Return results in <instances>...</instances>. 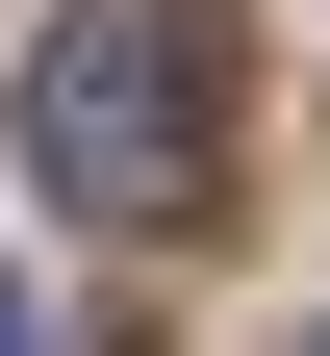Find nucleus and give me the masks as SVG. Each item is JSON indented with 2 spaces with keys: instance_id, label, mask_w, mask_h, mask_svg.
Returning <instances> with one entry per match:
<instances>
[{
  "instance_id": "nucleus-1",
  "label": "nucleus",
  "mask_w": 330,
  "mask_h": 356,
  "mask_svg": "<svg viewBox=\"0 0 330 356\" xmlns=\"http://www.w3.org/2000/svg\"><path fill=\"white\" fill-rule=\"evenodd\" d=\"M26 178H51L76 229H178L229 178V26L204 0H51V51H26Z\"/></svg>"
},
{
  "instance_id": "nucleus-2",
  "label": "nucleus",
  "mask_w": 330,
  "mask_h": 356,
  "mask_svg": "<svg viewBox=\"0 0 330 356\" xmlns=\"http://www.w3.org/2000/svg\"><path fill=\"white\" fill-rule=\"evenodd\" d=\"M0 356H51V331H26V280H0Z\"/></svg>"
},
{
  "instance_id": "nucleus-3",
  "label": "nucleus",
  "mask_w": 330,
  "mask_h": 356,
  "mask_svg": "<svg viewBox=\"0 0 330 356\" xmlns=\"http://www.w3.org/2000/svg\"><path fill=\"white\" fill-rule=\"evenodd\" d=\"M305 356H330V331H305Z\"/></svg>"
}]
</instances>
